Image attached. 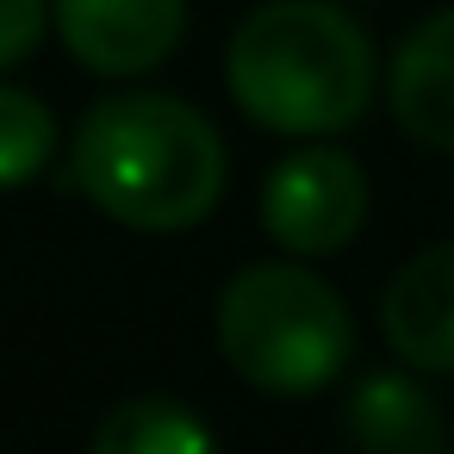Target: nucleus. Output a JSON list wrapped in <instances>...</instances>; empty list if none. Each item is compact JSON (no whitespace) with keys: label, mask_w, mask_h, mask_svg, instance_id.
<instances>
[{"label":"nucleus","mask_w":454,"mask_h":454,"mask_svg":"<svg viewBox=\"0 0 454 454\" xmlns=\"http://www.w3.org/2000/svg\"><path fill=\"white\" fill-rule=\"evenodd\" d=\"M75 181L125 231H187L224 193V144L175 94H113L75 131Z\"/></svg>","instance_id":"1"},{"label":"nucleus","mask_w":454,"mask_h":454,"mask_svg":"<svg viewBox=\"0 0 454 454\" xmlns=\"http://www.w3.org/2000/svg\"><path fill=\"white\" fill-rule=\"evenodd\" d=\"M224 88L262 131L330 137L373 100V44L330 0H268L224 51Z\"/></svg>","instance_id":"2"},{"label":"nucleus","mask_w":454,"mask_h":454,"mask_svg":"<svg viewBox=\"0 0 454 454\" xmlns=\"http://www.w3.org/2000/svg\"><path fill=\"white\" fill-rule=\"evenodd\" d=\"M218 348L255 392L311 398L348 367L355 324L324 274L299 262H255L218 293Z\"/></svg>","instance_id":"3"},{"label":"nucleus","mask_w":454,"mask_h":454,"mask_svg":"<svg viewBox=\"0 0 454 454\" xmlns=\"http://www.w3.org/2000/svg\"><path fill=\"white\" fill-rule=\"evenodd\" d=\"M361 218H367V175L355 156L311 144L268 168L262 224L286 255H336L342 243H355Z\"/></svg>","instance_id":"4"},{"label":"nucleus","mask_w":454,"mask_h":454,"mask_svg":"<svg viewBox=\"0 0 454 454\" xmlns=\"http://www.w3.org/2000/svg\"><path fill=\"white\" fill-rule=\"evenodd\" d=\"M69 57L94 75H144L175 57L187 0H51Z\"/></svg>","instance_id":"5"},{"label":"nucleus","mask_w":454,"mask_h":454,"mask_svg":"<svg viewBox=\"0 0 454 454\" xmlns=\"http://www.w3.org/2000/svg\"><path fill=\"white\" fill-rule=\"evenodd\" d=\"M380 330L417 373H454V243L411 255L380 293Z\"/></svg>","instance_id":"6"},{"label":"nucleus","mask_w":454,"mask_h":454,"mask_svg":"<svg viewBox=\"0 0 454 454\" xmlns=\"http://www.w3.org/2000/svg\"><path fill=\"white\" fill-rule=\"evenodd\" d=\"M386 100H392V119L417 144L454 156V7L423 20L398 44L392 75H386Z\"/></svg>","instance_id":"7"},{"label":"nucleus","mask_w":454,"mask_h":454,"mask_svg":"<svg viewBox=\"0 0 454 454\" xmlns=\"http://www.w3.org/2000/svg\"><path fill=\"white\" fill-rule=\"evenodd\" d=\"M342 429L373 454H435L448 442V423H442L435 398L404 373L361 380L342 404Z\"/></svg>","instance_id":"8"},{"label":"nucleus","mask_w":454,"mask_h":454,"mask_svg":"<svg viewBox=\"0 0 454 454\" xmlns=\"http://www.w3.org/2000/svg\"><path fill=\"white\" fill-rule=\"evenodd\" d=\"M100 454H206L212 429L181 398H125L94 429Z\"/></svg>","instance_id":"9"},{"label":"nucleus","mask_w":454,"mask_h":454,"mask_svg":"<svg viewBox=\"0 0 454 454\" xmlns=\"http://www.w3.org/2000/svg\"><path fill=\"white\" fill-rule=\"evenodd\" d=\"M57 156V119L38 94L26 88H7L0 82V193L7 187H26L51 168Z\"/></svg>","instance_id":"10"},{"label":"nucleus","mask_w":454,"mask_h":454,"mask_svg":"<svg viewBox=\"0 0 454 454\" xmlns=\"http://www.w3.org/2000/svg\"><path fill=\"white\" fill-rule=\"evenodd\" d=\"M51 20V0H0V69H13L38 51Z\"/></svg>","instance_id":"11"}]
</instances>
